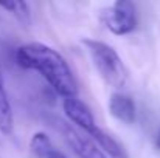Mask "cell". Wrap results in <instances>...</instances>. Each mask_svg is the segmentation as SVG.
<instances>
[{
	"mask_svg": "<svg viewBox=\"0 0 160 158\" xmlns=\"http://www.w3.org/2000/svg\"><path fill=\"white\" fill-rule=\"evenodd\" d=\"M82 44L86 45L90 54L95 68L98 70L100 76L104 79L107 85L113 89H123L128 84V68L123 64L121 57L110 45L95 39H84Z\"/></svg>",
	"mask_w": 160,
	"mask_h": 158,
	"instance_id": "2",
	"label": "cell"
},
{
	"mask_svg": "<svg viewBox=\"0 0 160 158\" xmlns=\"http://www.w3.org/2000/svg\"><path fill=\"white\" fill-rule=\"evenodd\" d=\"M30 149L34 154V157L38 158H47L50 154H53L54 149L52 140L44 133V132H38L31 136L30 140Z\"/></svg>",
	"mask_w": 160,
	"mask_h": 158,
	"instance_id": "9",
	"label": "cell"
},
{
	"mask_svg": "<svg viewBox=\"0 0 160 158\" xmlns=\"http://www.w3.org/2000/svg\"><path fill=\"white\" fill-rule=\"evenodd\" d=\"M56 124H58V129L61 130L65 143L76 154L78 158H107L104 152L97 146V143L90 136L81 133L73 126H70L68 122H64L61 119L56 121Z\"/></svg>",
	"mask_w": 160,
	"mask_h": 158,
	"instance_id": "4",
	"label": "cell"
},
{
	"mask_svg": "<svg viewBox=\"0 0 160 158\" xmlns=\"http://www.w3.org/2000/svg\"><path fill=\"white\" fill-rule=\"evenodd\" d=\"M101 19L113 34H129L137 26L135 5L129 0H117L109 9L103 12Z\"/></svg>",
	"mask_w": 160,
	"mask_h": 158,
	"instance_id": "3",
	"label": "cell"
},
{
	"mask_svg": "<svg viewBox=\"0 0 160 158\" xmlns=\"http://www.w3.org/2000/svg\"><path fill=\"white\" fill-rule=\"evenodd\" d=\"M87 135L97 143V146L104 152L106 157L109 155L110 158H128L124 149H123V146H121L117 140H113L109 133H106L104 130H101L98 126H97L90 133H87Z\"/></svg>",
	"mask_w": 160,
	"mask_h": 158,
	"instance_id": "7",
	"label": "cell"
},
{
	"mask_svg": "<svg viewBox=\"0 0 160 158\" xmlns=\"http://www.w3.org/2000/svg\"><path fill=\"white\" fill-rule=\"evenodd\" d=\"M47 158H67V157H65L62 152H58V151H54L53 154H50V155H48Z\"/></svg>",
	"mask_w": 160,
	"mask_h": 158,
	"instance_id": "12",
	"label": "cell"
},
{
	"mask_svg": "<svg viewBox=\"0 0 160 158\" xmlns=\"http://www.w3.org/2000/svg\"><path fill=\"white\" fill-rule=\"evenodd\" d=\"M62 108H64L65 116L73 124H76L81 130H84L86 133H90L97 127V122H95V118L92 115V110L89 108V105L86 103L78 99V96L64 99Z\"/></svg>",
	"mask_w": 160,
	"mask_h": 158,
	"instance_id": "5",
	"label": "cell"
},
{
	"mask_svg": "<svg viewBox=\"0 0 160 158\" xmlns=\"http://www.w3.org/2000/svg\"><path fill=\"white\" fill-rule=\"evenodd\" d=\"M14 127V116H12V108L9 104L8 93L5 90L2 71H0V132L3 135H11Z\"/></svg>",
	"mask_w": 160,
	"mask_h": 158,
	"instance_id": "8",
	"label": "cell"
},
{
	"mask_svg": "<svg viewBox=\"0 0 160 158\" xmlns=\"http://www.w3.org/2000/svg\"><path fill=\"white\" fill-rule=\"evenodd\" d=\"M16 60L22 68L39 71L50 87L64 99L76 98L78 84L73 71L54 48L41 42H30L16 50Z\"/></svg>",
	"mask_w": 160,
	"mask_h": 158,
	"instance_id": "1",
	"label": "cell"
},
{
	"mask_svg": "<svg viewBox=\"0 0 160 158\" xmlns=\"http://www.w3.org/2000/svg\"><path fill=\"white\" fill-rule=\"evenodd\" d=\"M109 112L115 119L124 124H132L135 121V103L128 95L112 93L109 98Z\"/></svg>",
	"mask_w": 160,
	"mask_h": 158,
	"instance_id": "6",
	"label": "cell"
},
{
	"mask_svg": "<svg viewBox=\"0 0 160 158\" xmlns=\"http://www.w3.org/2000/svg\"><path fill=\"white\" fill-rule=\"evenodd\" d=\"M0 8L11 12L23 25H30L31 16H30V8L25 2H0Z\"/></svg>",
	"mask_w": 160,
	"mask_h": 158,
	"instance_id": "10",
	"label": "cell"
},
{
	"mask_svg": "<svg viewBox=\"0 0 160 158\" xmlns=\"http://www.w3.org/2000/svg\"><path fill=\"white\" fill-rule=\"evenodd\" d=\"M154 147H156V151L160 152V129H159V132H157V135L154 136Z\"/></svg>",
	"mask_w": 160,
	"mask_h": 158,
	"instance_id": "11",
	"label": "cell"
}]
</instances>
